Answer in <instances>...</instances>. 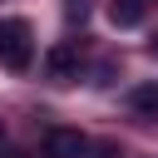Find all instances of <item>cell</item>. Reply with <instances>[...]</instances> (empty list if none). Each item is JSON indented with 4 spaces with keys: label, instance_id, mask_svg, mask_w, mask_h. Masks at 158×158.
Here are the masks:
<instances>
[{
    "label": "cell",
    "instance_id": "cell-1",
    "mask_svg": "<svg viewBox=\"0 0 158 158\" xmlns=\"http://www.w3.org/2000/svg\"><path fill=\"white\" fill-rule=\"evenodd\" d=\"M30 59H35V40H30V20H0V64L5 69H30Z\"/></svg>",
    "mask_w": 158,
    "mask_h": 158
},
{
    "label": "cell",
    "instance_id": "cell-2",
    "mask_svg": "<svg viewBox=\"0 0 158 158\" xmlns=\"http://www.w3.org/2000/svg\"><path fill=\"white\" fill-rule=\"evenodd\" d=\"M79 64H84V54H79V40H59V44H49V54H44V74H49L54 84H69V79H79Z\"/></svg>",
    "mask_w": 158,
    "mask_h": 158
},
{
    "label": "cell",
    "instance_id": "cell-3",
    "mask_svg": "<svg viewBox=\"0 0 158 158\" xmlns=\"http://www.w3.org/2000/svg\"><path fill=\"white\" fill-rule=\"evenodd\" d=\"M84 133L79 128H49L44 133V158H84Z\"/></svg>",
    "mask_w": 158,
    "mask_h": 158
},
{
    "label": "cell",
    "instance_id": "cell-4",
    "mask_svg": "<svg viewBox=\"0 0 158 158\" xmlns=\"http://www.w3.org/2000/svg\"><path fill=\"white\" fill-rule=\"evenodd\" d=\"M128 104H133L138 118H158V79H153V84H138V89L128 94Z\"/></svg>",
    "mask_w": 158,
    "mask_h": 158
},
{
    "label": "cell",
    "instance_id": "cell-5",
    "mask_svg": "<svg viewBox=\"0 0 158 158\" xmlns=\"http://www.w3.org/2000/svg\"><path fill=\"white\" fill-rule=\"evenodd\" d=\"M109 20H114L118 30H133V25L143 20V0H114V5H109Z\"/></svg>",
    "mask_w": 158,
    "mask_h": 158
},
{
    "label": "cell",
    "instance_id": "cell-6",
    "mask_svg": "<svg viewBox=\"0 0 158 158\" xmlns=\"http://www.w3.org/2000/svg\"><path fill=\"white\" fill-rule=\"evenodd\" d=\"M64 15H69V20H84V15H89V0H64Z\"/></svg>",
    "mask_w": 158,
    "mask_h": 158
},
{
    "label": "cell",
    "instance_id": "cell-7",
    "mask_svg": "<svg viewBox=\"0 0 158 158\" xmlns=\"http://www.w3.org/2000/svg\"><path fill=\"white\" fill-rule=\"evenodd\" d=\"M148 54H158V35H153V40H148Z\"/></svg>",
    "mask_w": 158,
    "mask_h": 158
}]
</instances>
